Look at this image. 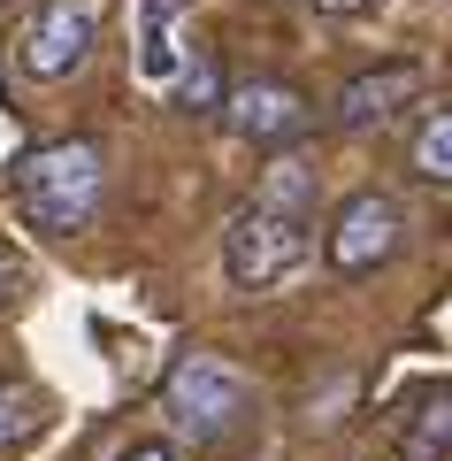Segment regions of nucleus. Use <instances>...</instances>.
Masks as SVG:
<instances>
[{
    "label": "nucleus",
    "mask_w": 452,
    "mask_h": 461,
    "mask_svg": "<svg viewBox=\"0 0 452 461\" xmlns=\"http://www.w3.org/2000/svg\"><path fill=\"white\" fill-rule=\"evenodd\" d=\"M8 193L31 230L77 239L108 200V154H100V139H39L8 162Z\"/></svg>",
    "instance_id": "f257e3e1"
},
{
    "label": "nucleus",
    "mask_w": 452,
    "mask_h": 461,
    "mask_svg": "<svg viewBox=\"0 0 452 461\" xmlns=\"http://www.w3.org/2000/svg\"><path fill=\"white\" fill-rule=\"evenodd\" d=\"M253 408H261L253 384H245L223 354H177L169 377H162V415L177 423V438H192V446L238 438V430L253 423Z\"/></svg>",
    "instance_id": "f03ea898"
},
{
    "label": "nucleus",
    "mask_w": 452,
    "mask_h": 461,
    "mask_svg": "<svg viewBox=\"0 0 452 461\" xmlns=\"http://www.w3.org/2000/svg\"><path fill=\"white\" fill-rule=\"evenodd\" d=\"M307 254H315V223L307 215L261 208V200L230 208V223H223V277L238 285V293H276V285H291L299 269H307Z\"/></svg>",
    "instance_id": "7ed1b4c3"
},
{
    "label": "nucleus",
    "mask_w": 452,
    "mask_h": 461,
    "mask_svg": "<svg viewBox=\"0 0 452 461\" xmlns=\"http://www.w3.org/2000/svg\"><path fill=\"white\" fill-rule=\"evenodd\" d=\"M399 239H406V208L368 185V193L338 200V215H330V230H323V262L338 269V277H368V269H384L391 254H399Z\"/></svg>",
    "instance_id": "20e7f679"
},
{
    "label": "nucleus",
    "mask_w": 452,
    "mask_h": 461,
    "mask_svg": "<svg viewBox=\"0 0 452 461\" xmlns=\"http://www.w3.org/2000/svg\"><path fill=\"white\" fill-rule=\"evenodd\" d=\"M93 47H100V0H39V16L16 39V62H23V77L54 85L69 69H84Z\"/></svg>",
    "instance_id": "39448f33"
},
{
    "label": "nucleus",
    "mask_w": 452,
    "mask_h": 461,
    "mask_svg": "<svg viewBox=\"0 0 452 461\" xmlns=\"http://www.w3.org/2000/svg\"><path fill=\"white\" fill-rule=\"evenodd\" d=\"M223 123L245 147H291V139L315 123V108H307V93L284 85V77H238L230 100H223Z\"/></svg>",
    "instance_id": "423d86ee"
},
{
    "label": "nucleus",
    "mask_w": 452,
    "mask_h": 461,
    "mask_svg": "<svg viewBox=\"0 0 452 461\" xmlns=\"http://www.w3.org/2000/svg\"><path fill=\"white\" fill-rule=\"evenodd\" d=\"M414 100H421V62L360 69L338 93V131H384V123H399V108H414Z\"/></svg>",
    "instance_id": "0eeeda50"
},
{
    "label": "nucleus",
    "mask_w": 452,
    "mask_h": 461,
    "mask_svg": "<svg viewBox=\"0 0 452 461\" xmlns=\"http://www.w3.org/2000/svg\"><path fill=\"white\" fill-rule=\"evenodd\" d=\"M184 16L192 0H138V77L146 85H177L184 77Z\"/></svg>",
    "instance_id": "6e6552de"
},
{
    "label": "nucleus",
    "mask_w": 452,
    "mask_h": 461,
    "mask_svg": "<svg viewBox=\"0 0 452 461\" xmlns=\"http://www.w3.org/2000/svg\"><path fill=\"white\" fill-rule=\"evenodd\" d=\"M406 461H452V393H414L399 430Z\"/></svg>",
    "instance_id": "1a4fd4ad"
},
{
    "label": "nucleus",
    "mask_w": 452,
    "mask_h": 461,
    "mask_svg": "<svg viewBox=\"0 0 452 461\" xmlns=\"http://www.w3.org/2000/svg\"><path fill=\"white\" fill-rule=\"evenodd\" d=\"M261 208H284V215H307L315 223V200H323V177H315L307 154H276L269 169H261Z\"/></svg>",
    "instance_id": "9d476101"
},
{
    "label": "nucleus",
    "mask_w": 452,
    "mask_h": 461,
    "mask_svg": "<svg viewBox=\"0 0 452 461\" xmlns=\"http://www.w3.org/2000/svg\"><path fill=\"white\" fill-rule=\"evenodd\" d=\"M414 177H430V185H452V100H437L430 115L414 123Z\"/></svg>",
    "instance_id": "9b49d317"
},
{
    "label": "nucleus",
    "mask_w": 452,
    "mask_h": 461,
    "mask_svg": "<svg viewBox=\"0 0 452 461\" xmlns=\"http://www.w3.org/2000/svg\"><path fill=\"white\" fill-rule=\"evenodd\" d=\"M177 100H184V108H192V115H215V108H223V100H230V85H223V69H215V54H208V47H192V54H184Z\"/></svg>",
    "instance_id": "f8f14e48"
},
{
    "label": "nucleus",
    "mask_w": 452,
    "mask_h": 461,
    "mask_svg": "<svg viewBox=\"0 0 452 461\" xmlns=\"http://www.w3.org/2000/svg\"><path fill=\"white\" fill-rule=\"evenodd\" d=\"M31 423H39V400L31 393H0V446L31 438Z\"/></svg>",
    "instance_id": "ddd939ff"
},
{
    "label": "nucleus",
    "mask_w": 452,
    "mask_h": 461,
    "mask_svg": "<svg viewBox=\"0 0 452 461\" xmlns=\"http://www.w3.org/2000/svg\"><path fill=\"white\" fill-rule=\"evenodd\" d=\"M16 285H23V262H16V254H0V308L16 300Z\"/></svg>",
    "instance_id": "4468645a"
},
{
    "label": "nucleus",
    "mask_w": 452,
    "mask_h": 461,
    "mask_svg": "<svg viewBox=\"0 0 452 461\" xmlns=\"http://www.w3.org/2000/svg\"><path fill=\"white\" fill-rule=\"evenodd\" d=\"M123 461H177V446H162V438H138Z\"/></svg>",
    "instance_id": "2eb2a0df"
},
{
    "label": "nucleus",
    "mask_w": 452,
    "mask_h": 461,
    "mask_svg": "<svg viewBox=\"0 0 452 461\" xmlns=\"http://www.w3.org/2000/svg\"><path fill=\"white\" fill-rule=\"evenodd\" d=\"M315 8H323V16H368L376 0H315Z\"/></svg>",
    "instance_id": "dca6fc26"
}]
</instances>
